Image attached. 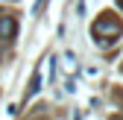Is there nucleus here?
Listing matches in <instances>:
<instances>
[{
	"instance_id": "nucleus-1",
	"label": "nucleus",
	"mask_w": 123,
	"mask_h": 120,
	"mask_svg": "<svg viewBox=\"0 0 123 120\" xmlns=\"http://www.w3.org/2000/svg\"><path fill=\"white\" fill-rule=\"evenodd\" d=\"M120 21L117 18H109V15H103V18H97L94 21V35L97 38H103V44H109L111 38H117L120 35Z\"/></svg>"
},
{
	"instance_id": "nucleus-2",
	"label": "nucleus",
	"mask_w": 123,
	"mask_h": 120,
	"mask_svg": "<svg viewBox=\"0 0 123 120\" xmlns=\"http://www.w3.org/2000/svg\"><path fill=\"white\" fill-rule=\"evenodd\" d=\"M15 32H18V24H15L12 15H0V38H15Z\"/></svg>"
},
{
	"instance_id": "nucleus-3",
	"label": "nucleus",
	"mask_w": 123,
	"mask_h": 120,
	"mask_svg": "<svg viewBox=\"0 0 123 120\" xmlns=\"http://www.w3.org/2000/svg\"><path fill=\"white\" fill-rule=\"evenodd\" d=\"M38 88H41V73L35 70V76H32V85H29V94H35Z\"/></svg>"
},
{
	"instance_id": "nucleus-4",
	"label": "nucleus",
	"mask_w": 123,
	"mask_h": 120,
	"mask_svg": "<svg viewBox=\"0 0 123 120\" xmlns=\"http://www.w3.org/2000/svg\"><path fill=\"white\" fill-rule=\"evenodd\" d=\"M117 6H120V9H123V0H117Z\"/></svg>"
}]
</instances>
